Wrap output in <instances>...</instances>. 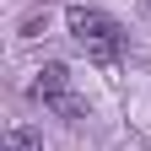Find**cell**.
I'll use <instances>...</instances> for the list:
<instances>
[{"label":"cell","instance_id":"3","mask_svg":"<svg viewBox=\"0 0 151 151\" xmlns=\"http://www.w3.org/2000/svg\"><path fill=\"white\" fill-rule=\"evenodd\" d=\"M6 151H43V140H38V135H32L27 124H16L11 135H6Z\"/></svg>","mask_w":151,"mask_h":151},{"label":"cell","instance_id":"4","mask_svg":"<svg viewBox=\"0 0 151 151\" xmlns=\"http://www.w3.org/2000/svg\"><path fill=\"white\" fill-rule=\"evenodd\" d=\"M140 11H146V16H151V0H140Z\"/></svg>","mask_w":151,"mask_h":151},{"label":"cell","instance_id":"1","mask_svg":"<svg viewBox=\"0 0 151 151\" xmlns=\"http://www.w3.org/2000/svg\"><path fill=\"white\" fill-rule=\"evenodd\" d=\"M65 27H70V38L81 43V54L92 65H119V54H124V27L113 22L108 11H97V6H70L65 11Z\"/></svg>","mask_w":151,"mask_h":151},{"label":"cell","instance_id":"2","mask_svg":"<svg viewBox=\"0 0 151 151\" xmlns=\"http://www.w3.org/2000/svg\"><path fill=\"white\" fill-rule=\"evenodd\" d=\"M32 97L43 103V108H54L60 119H86V103L70 92V70H65V65H43V70H38Z\"/></svg>","mask_w":151,"mask_h":151}]
</instances>
